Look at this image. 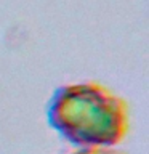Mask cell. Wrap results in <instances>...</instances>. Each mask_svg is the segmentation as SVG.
Returning <instances> with one entry per match:
<instances>
[{
	"label": "cell",
	"instance_id": "cell-1",
	"mask_svg": "<svg viewBox=\"0 0 149 154\" xmlns=\"http://www.w3.org/2000/svg\"><path fill=\"white\" fill-rule=\"evenodd\" d=\"M45 114L51 130L75 148H117L130 128L127 101L99 82L58 87Z\"/></svg>",
	"mask_w": 149,
	"mask_h": 154
},
{
	"label": "cell",
	"instance_id": "cell-2",
	"mask_svg": "<svg viewBox=\"0 0 149 154\" xmlns=\"http://www.w3.org/2000/svg\"><path fill=\"white\" fill-rule=\"evenodd\" d=\"M69 154H125L117 148H77Z\"/></svg>",
	"mask_w": 149,
	"mask_h": 154
}]
</instances>
